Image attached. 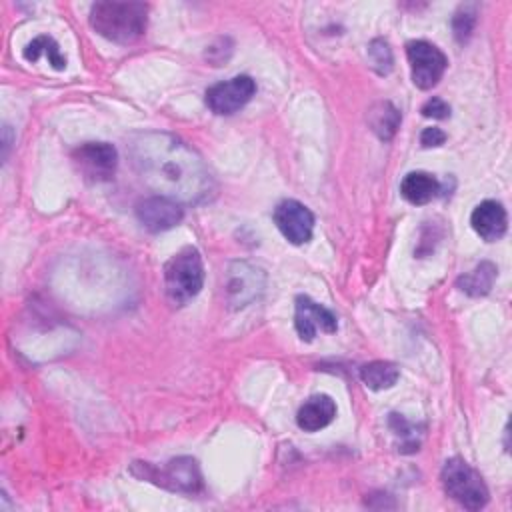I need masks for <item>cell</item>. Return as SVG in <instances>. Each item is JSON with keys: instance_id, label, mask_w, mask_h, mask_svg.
Listing matches in <instances>:
<instances>
[{"instance_id": "cb8c5ba5", "label": "cell", "mask_w": 512, "mask_h": 512, "mask_svg": "<svg viewBox=\"0 0 512 512\" xmlns=\"http://www.w3.org/2000/svg\"><path fill=\"white\" fill-rule=\"evenodd\" d=\"M446 142V134L436 128V126H430V128H424L422 134H420V144L424 148H432V146H442Z\"/></svg>"}, {"instance_id": "9c48e42d", "label": "cell", "mask_w": 512, "mask_h": 512, "mask_svg": "<svg viewBox=\"0 0 512 512\" xmlns=\"http://www.w3.org/2000/svg\"><path fill=\"white\" fill-rule=\"evenodd\" d=\"M256 92V84L250 76L240 74L230 80L218 82L206 90V106L220 116H228L246 106Z\"/></svg>"}, {"instance_id": "44dd1931", "label": "cell", "mask_w": 512, "mask_h": 512, "mask_svg": "<svg viewBox=\"0 0 512 512\" xmlns=\"http://www.w3.org/2000/svg\"><path fill=\"white\" fill-rule=\"evenodd\" d=\"M368 54H370L372 66L376 68L378 74H388L392 70L394 60H392V50L386 40H382V38L372 40L368 46Z\"/></svg>"}, {"instance_id": "30bf717a", "label": "cell", "mask_w": 512, "mask_h": 512, "mask_svg": "<svg viewBox=\"0 0 512 512\" xmlns=\"http://www.w3.org/2000/svg\"><path fill=\"white\" fill-rule=\"evenodd\" d=\"M274 224L290 244H306L314 232V214L298 200H282L274 208Z\"/></svg>"}, {"instance_id": "7a4b0ae2", "label": "cell", "mask_w": 512, "mask_h": 512, "mask_svg": "<svg viewBox=\"0 0 512 512\" xmlns=\"http://www.w3.org/2000/svg\"><path fill=\"white\" fill-rule=\"evenodd\" d=\"M148 24V6L144 2H96L90 8V26L102 38L116 44L138 40Z\"/></svg>"}, {"instance_id": "5bb4252c", "label": "cell", "mask_w": 512, "mask_h": 512, "mask_svg": "<svg viewBox=\"0 0 512 512\" xmlns=\"http://www.w3.org/2000/svg\"><path fill=\"white\" fill-rule=\"evenodd\" d=\"M336 416V404L328 394L310 396L296 414V424L304 432H318L326 428Z\"/></svg>"}, {"instance_id": "8fae6325", "label": "cell", "mask_w": 512, "mask_h": 512, "mask_svg": "<svg viewBox=\"0 0 512 512\" xmlns=\"http://www.w3.org/2000/svg\"><path fill=\"white\" fill-rule=\"evenodd\" d=\"M294 326L302 342H312L318 332L334 334L338 330L336 316L324 308L322 304L314 302L308 296H296V312H294Z\"/></svg>"}, {"instance_id": "4fadbf2b", "label": "cell", "mask_w": 512, "mask_h": 512, "mask_svg": "<svg viewBox=\"0 0 512 512\" xmlns=\"http://www.w3.org/2000/svg\"><path fill=\"white\" fill-rule=\"evenodd\" d=\"M470 224L474 232L486 240V242H496L506 234L508 228V216L506 210L500 202L496 200H484L480 202L470 216Z\"/></svg>"}, {"instance_id": "52a82bcc", "label": "cell", "mask_w": 512, "mask_h": 512, "mask_svg": "<svg viewBox=\"0 0 512 512\" xmlns=\"http://www.w3.org/2000/svg\"><path fill=\"white\" fill-rule=\"evenodd\" d=\"M406 58L410 62L412 82L420 90L434 88L448 66L444 52L426 40H410L406 44Z\"/></svg>"}, {"instance_id": "603a6c76", "label": "cell", "mask_w": 512, "mask_h": 512, "mask_svg": "<svg viewBox=\"0 0 512 512\" xmlns=\"http://www.w3.org/2000/svg\"><path fill=\"white\" fill-rule=\"evenodd\" d=\"M420 112H422V116H426V118L444 120V118H448V116H450V106H448L442 98L432 96L430 100H426V102L422 104Z\"/></svg>"}, {"instance_id": "ffe728a7", "label": "cell", "mask_w": 512, "mask_h": 512, "mask_svg": "<svg viewBox=\"0 0 512 512\" xmlns=\"http://www.w3.org/2000/svg\"><path fill=\"white\" fill-rule=\"evenodd\" d=\"M476 16H478L476 4H462V6L454 12L452 30H454V38H456L460 44H464V42L470 38L472 30H474V26H476Z\"/></svg>"}, {"instance_id": "ac0fdd59", "label": "cell", "mask_w": 512, "mask_h": 512, "mask_svg": "<svg viewBox=\"0 0 512 512\" xmlns=\"http://www.w3.org/2000/svg\"><path fill=\"white\" fill-rule=\"evenodd\" d=\"M496 276H498V268L492 262H480L474 270L462 274L456 280V286L468 296H484L492 290Z\"/></svg>"}, {"instance_id": "e0dca14e", "label": "cell", "mask_w": 512, "mask_h": 512, "mask_svg": "<svg viewBox=\"0 0 512 512\" xmlns=\"http://www.w3.org/2000/svg\"><path fill=\"white\" fill-rule=\"evenodd\" d=\"M360 380L370 388V390H386L392 388L398 378H400V368L394 362L388 360H372L360 366L358 370Z\"/></svg>"}, {"instance_id": "9a60e30c", "label": "cell", "mask_w": 512, "mask_h": 512, "mask_svg": "<svg viewBox=\"0 0 512 512\" xmlns=\"http://www.w3.org/2000/svg\"><path fill=\"white\" fill-rule=\"evenodd\" d=\"M438 192H440V182L432 174L422 170L408 172L400 182L402 198L414 206L428 204L432 198L438 196Z\"/></svg>"}, {"instance_id": "7c38bea8", "label": "cell", "mask_w": 512, "mask_h": 512, "mask_svg": "<svg viewBox=\"0 0 512 512\" xmlns=\"http://www.w3.org/2000/svg\"><path fill=\"white\" fill-rule=\"evenodd\" d=\"M134 212H136L138 222L148 232L170 230L184 218L182 204H178L170 198H164V196H150V198L140 200L136 204Z\"/></svg>"}, {"instance_id": "d6986e66", "label": "cell", "mask_w": 512, "mask_h": 512, "mask_svg": "<svg viewBox=\"0 0 512 512\" xmlns=\"http://www.w3.org/2000/svg\"><path fill=\"white\" fill-rule=\"evenodd\" d=\"M42 54L48 58L52 68H56V70H64L66 68V58L62 56V52H60L58 44L54 42V38H50V36H36L24 48V58L28 62H36Z\"/></svg>"}, {"instance_id": "3957f363", "label": "cell", "mask_w": 512, "mask_h": 512, "mask_svg": "<svg viewBox=\"0 0 512 512\" xmlns=\"http://www.w3.org/2000/svg\"><path fill=\"white\" fill-rule=\"evenodd\" d=\"M202 284L204 264L194 246L182 248L164 264V290L172 304H186L202 290Z\"/></svg>"}, {"instance_id": "8992f818", "label": "cell", "mask_w": 512, "mask_h": 512, "mask_svg": "<svg viewBox=\"0 0 512 512\" xmlns=\"http://www.w3.org/2000/svg\"><path fill=\"white\" fill-rule=\"evenodd\" d=\"M266 286V274L250 262H230L224 274V298L230 308L240 310L252 304Z\"/></svg>"}, {"instance_id": "7402d4cb", "label": "cell", "mask_w": 512, "mask_h": 512, "mask_svg": "<svg viewBox=\"0 0 512 512\" xmlns=\"http://www.w3.org/2000/svg\"><path fill=\"white\" fill-rule=\"evenodd\" d=\"M390 428L394 430V434H398V436H402L404 438V444H402V452H404V448L406 446H410L408 450L410 452H414V450H418V440H416V434L412 432L414 428L400 416V414H390Z\"/></svg>"}, {"instance_id": "ba28073f", "label": "cell", "mask_w": 512, "mask_h": 512, "mask_svg": "<svg viewBox=\"0 0 512 512\" xmlns=\"http://www.w3.org/2000/svg\"><path fill=\"white\" fill-rule=\"evenodd\" d=\"M72 160L88 182H106L118 166V152L108 142H86L72 152Z\"/></svg>"}, {"instance_id": "6da1fadb", "label": "cell", "mask_w": 512, "mask_h": 512, "mask_svg": "<svg viewBox=\"0 0 512 512\" xmlns=\"http://www.w3.org/2000/svg\"><path fill=\"white\" fill-rule=\"evenodd\" d=\"M134 172L154 196L178 204H200L214 196L216 184L202 156L166 132H138L128 140Z\"/></svg>"}, {"instance_id": "2e32d148", "label": "cell", "mask_w": 512, "mask_h": 512, "mask_svg": "<svg viewBox=\"0 0 512 512\" xmlns=\"http://www.w3.org/2000/svg\"><path fill=\"white\" fill-rule=\"evenodd\" d=\"M400 112L392 102H376L368 110V126L380 140H392L400 126Z\"/></svg>"}, {"instance_id": "277c9868", "label": "cell", "mask_w": 512, "mask_h": 512, "mask_svg": "<svg viewBox=\"0 0 512 512\" xmlns=\"http://www.w3.org/2000/svg\"><path fill=\"white\" fill-rule=\"evenodd\" d=\"M130 472L170 492L198 494L202 490L200 466L190 456H178L160 466H154L150 462H134L130 466Z\"/></svg>"}, {"instance_id": "5b68a950", "label": "cell", "mask_w": 512, "mask_h": 512, "mask_svg": "<svg viewBox=\"0 0 512 512\" xmlns=\"http://www.w3.org/2000/svg\"><path fill=\"white\" fill-rule=\"evenodd\" d=\"M442 486L444 492L466 510H480L488 504V488L480 476L466 460L450 458L442 466Z\"/></svg>"}]
</instances>
